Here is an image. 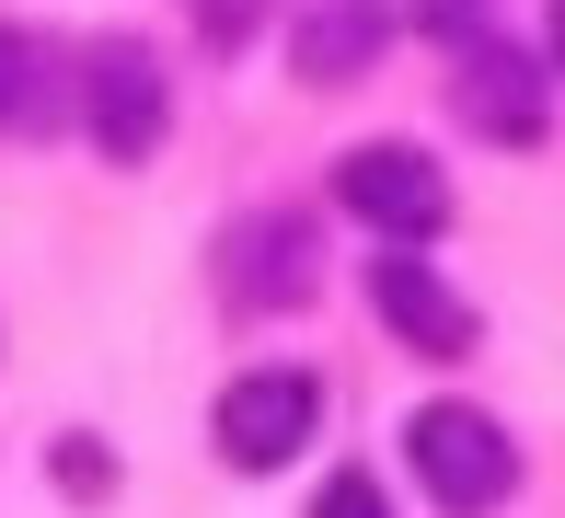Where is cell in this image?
I'll use <instances>...</instances> for the list:
<instances>
[{
    "mask_svg": "<svg viewBox=\"0 0 565 518\" xmlns=\"http://www.w3.org/2000/svg\"><path fill=\"white\" fill-rule=\"evenodd\" d=\"M404 461H416V484L450 518H484V507L520 496V438H508L484 403H427L416 427H404Z\"/></svg>",
    "mask_w": 565,
    "mask_h": 518,
    "instance_id": "cell-1",
    "label": "cell"
},
{
    "mask_svg": "<svg viewBox=\"0 0 565 518\" xmlns=\"http://www.w3.org/2000/svg\"><path fill=\"white\" fill-rule=\"evenodd\" d=\"M335 207L370 219L381 242H439L450 230V173L427 162V150H404V139H370V150L335 162Z\"/></svg>",
    "mask_w": 565,
    "mask_h": 518,
    "instance_id": "cell-2",
    "label": "cell"
},
{
    "mask_svg": "<svg viewBox=\"0 0 565 518\" xmlns=\"http://www.w3.org/2000/svg\"><path fill=\"white\" fill-rule=\"evenodd\" d=\"M82 127H93V150H105L116 173L150 162V150H162V127H173L162 58H150V46H93V58H82Z\"/></svg>",
    "mask_w": 565,
    "mask_h": 518,
    "instance_id": "cell-3",
    "label": "cell"
},
{
    "mask_svg": "<svg viewBox=\"0 0 565 518\" xmlns=\"http://www.w3.org/2000/svg\"><path fill=\"white\" fill-rule=\"evenodd\" d=\"M323 427V380L312 369H254L220 392V461L231 473H277V461H300V438Z\"/></svg>",
    "mask_w": 565,
    "mask_h": 518,
    "instance_id": "cell-4",
    "label": "cell"
},
{
    "mask_svg": "<svg viewBox=\"0 0 565 518\" xmlns=\"http://www.w3.org/2000/svg\"><path fill=\"white\" fill-rule=\"evenodd\" d=\"M209 266H220L231 311H289V300H312V219L300 207H254V219L220 230Z\"/></svg>",
    "mask_w": 565,
    "mask_h": 518,
    "instance_id": "cell-5",
    "label": "cell"
},
{
    "mask_svg": "<svg viewBox=\"0 0 565 518\" xmlns=\"http://www.w3.org/2000/svg\"><path fill=\"white\" fill-rule=\"evenodd\" d=\"M370 311L393 323V346L439 357V369H450V357H473V334H484V323H473V300H461V289H439L416 242H393V253L370 266Z\"/></svg>",
    "mask_w": 565,
    "mask_h": 518,
    "instance_id": "cell-6",
    "label": "cell"
},
{
    "mask_svg": "<svg viewBox=\"0 0 565 518\" xmlns=\"http://www.w3.org/2000/svg\"><path fill=\"white\" fill-rule=\"evenodd\" d=\"M381 46H393V0H289V69L312 93L370 82Z\"/></svg>",
    "mask_w": 565,
    "mask_h": 518,
    "instance_id": "cell-7",
    "label": "cell"
},
{
    "mask_svg": "<svg viewBox=\"0 0 565 518\" xmlns=\"http://www.w3.org/2000/svg\"><path fill=\"white\" fill-rule=\"evenodd\" d=\"M461 127H484L497 150H543L554 104H543V58H520V46L484 35L473 58H461Z\"/></svg>",
    "mask_w": 565,
    "mask_h": 518,
    "instance_id": "cell-8",
    "label": "cell"
},
{
    "mask_svg": "<svg viewBox=\"0 0 565 518\" xmlns=\"http://www.w3.org/2000/svg\"><path fill=\"white\" fill-rule=\"evenodd\" d=\"M23 127H46V46L0 23V139H23Z\"/></svg>",
    "mask_w": 565,
    "mask_h": 518,
    "instance_id": "cell-9",
    "label": "cell"
},
{
    "mask_svg": "<svg viewBox=\"0 0 565 518\" xmlns=\"http://www.w3.org/2000/svg\"><path fill=\"white\" fill-rule=\"evenodd\" d=\"M58 484H70L82 507H105V496H116V461L93 450V438H58Z\"/></svg>",
    "mask_w": 565,
    "mask_h": 518,
    "instance_id": "cell-10",
    "label": "cell"
},
{
    "mask_svg": "<svg viewBox=\"0 0 565 518\" xmlns=\"http://www.w3.org/2000/svg\"><path fill=\"white\" fill-rule=\"evenodd\" d=\"M312 518H393V507H381V484H370V473H335V484L312 496Z\"/></svg>",
    "mask_w": 565,
    "mask_h": 518,
    "instance_id": "cell-11",
    "label": "cell"
},
{
    "mask_svg": "<svg viewBox=\"0 0 565 518\" xmlns=\"http://www.w3.org/2000/svg\"><path fill=\"white\" fill-rule=\"evenodd\" d=\"M484 12H497V0H416V23H427V35H473Z\"/></svg>",
    "mask_w": 565,
    "mask_h": 518,
    "instance_id": "cell-12",
    "label": "cell"
},
{
    "mask_svg": "<svg viewBox=\"0 0 565 518\" xmlns=\"http://www.w3.org/2000/svg\"><path fill=\"white\" fill-rule=\"evenodd\" d=\"M243 23H254V0H196V35L209 46H243Z\"/></svg>",
    "mask_w": 565,
    "mask_h": 518,
    "instance_id": "cell-13",
    "label": "cell"
},
{
    "mask_svg": "<svg viewBox=\"0 0 565 518\" xmlns=\"http://www.w3.org/2000/svg\"><path fill=\"white\" fill-rule=\"evenodd\" d=\"M554 58H565V0H554Z\"/></svg>",
    "mask_w": 565,
    "mask_h": 518,
    "instance_id": "cell-14",
    "label": "cell"
}]
</instances>
